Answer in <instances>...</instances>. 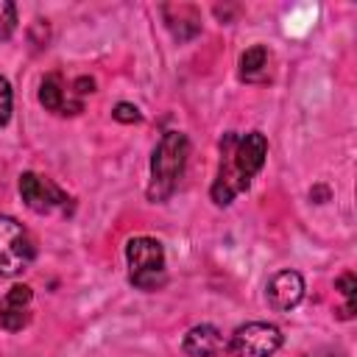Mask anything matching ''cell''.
Returning <instances> with one entry per match:
<instances>
[{
  "label": "cell",
  "instance_id": "obj_1",
  "mask_svg": "<svg viewBox=\"0 0 357 357\" xmlns=\"http://www.w3.org/2000/svg\"><path fill=\"white\" fill-rule=\"evenodd\" d=\"M268 156V139L259 131L248 134H223L220 139V162H218V176L212 181V201L218 206H229L234 195L251 187V178L262 170Z\"/></svg>",
  "mask_w": 357,
  "mask_h": 357
},
{
  "label": "cell",
  "instance_id": "obj_2",
  "mask_svg": "<svg viewBox=\"0 0 357 357\" xmlns=\"http://www.w3.org/2000/svg\"><path fill=\"white\" fill-rule=\"evenodd\" d=\"M187 156H190V142L187 134L181 131H165L159 145L153 148L151 156V181H148V198L162 204L167 201L187 167Z\"/></svg>",
  "mask_w": 357,
  "mask_h": 357
},
{
  "label": "cell",
  "instance_id": "obj_3",
  "mask_svg": "<svg viewBox=\"0 0 357 357\" xmlns=\"http://www.w3.org/2000/svg\"><path fill=\"white\" fill-rule=\"evenodd\" d=\"M128 279L139 290H156L165 284V248L153 237H131L126 243Z\"/></svg>",
  "mask_w": 357,
  "mask_h": 357
},
{
  "label": "cell",
  "instance_id": "obj_4",
  "mask_svg": "<svg viewBox=\"0 0 357 357\" xmlns=\"http://www.w3.org/2000/svg\"><path fill=\"white\" fill-rule=\"evenodd\" d=\"M33 257L36 248L28 229L14 218L0 215V276L22 273L33 262Z\"/></svg>",
  "mask_w": 357,
  "mask_h": 357
},
{
  "label": "cell",
  "instance_id": "obj_5",
  "mask_svg": "<svg viewBox=\"0 0 357 357\" xmlns=\"http://www.w3.org/2000/svg\"><path fill=\"white\" fill-rule=\"evenodd\" d=\"M282 346V329L268 321H248L234 329L229 349L237 357H273Z\"/></svg>",
  "mask_w": 357,
  "mask_h": 357
},
{
  "label": "cell",
  "instance_id": "obj_6",
  "mask_svg": "<svg viewBox=\"0 0 357 357\" xmlns=\"http://www.w3.org/2000/svg\"><path fill=\"white\" fill-rule=\"evenodd\" d=\"M20 195L25 201L28 209L45 215V212H53L59 206L67 204V195L45 176H36V173H22L20 176Z\"/></svg>",
  "mask_w": 357,
  "mask_h": 357
},
{
  "label": "cell",
  "instance_id": "obj_7",
  "mask_svg": "<svg viewBox=\"0 0 357 357\" xmlns=\"http://www.w3.org/2000/svg\"><path fill=\"white\" fill-rule=\"evenodd\" d=\"M265 298L268 304L276 310V312H287L293 310L301 298H304V279L298 271H279L268 279V287H265Z\"/></svg>",
  "mask_w": 357,
  "mask_h": 357
},
{
  "label": "cell",
  "instance_id": "obj_8",
  "mask_svg": "<svg viewBox=\"0 0 357 357\" xmlns=\"http://www.w3.org/2000/svg\"><path fill=\"white\" fill-rule=\"evenodd\" d=\"M31 298H33V293H31L28 284H14V287L0 298V326L8 329V332L22 329V326L31 321V312H28Z\"/></svg>",
  "mask_w": 357,
  "mask_h": 357
},
{
  "label": "cell",
  "instance_id": "obj_9",
  "mask_svg": "<svg viewBox=\"0 0 357 357\" xmlns=\"http://www.w3.org/2000/svg\"><path fill=\"white\" fill-rule=\"evenodd\" d=\"M223 349H226V340H223L220 329L212 324L192 326L181 340V351L187 357H218Z\"/></svg>",
  "mask_w": 357,
  "mask_h": 357
},
{
  "label": "cell",
  "instance_id": "obj_10",
  "mask_svg": "<svg viewBox=\"0 0 357 357\" xmlns=\"http://www.w3.org/2000/svg\"><path fill=\"white\" fill-rule=\"evenodd\" d=\"M39 103L47 109V112H56V114H75L81 109V103H70L67 100V92H64V81L61 75L50 73L42 78L39 84Z\"/></svg>",
  "mask_w": 357,
  "mask_h": 357
},
{
  "label": "cell",
  "instance_id": "obj_11",
  "mask_svg": "<svg viewBox=\"0 0 357 357\" xmlns=\"http://www.w3.org/2000/svg\"><path fill=\"white\" fill-rule=\"evenodd\" d=\"M268 61H271V53L265 45H254L248 47L243 56H240V78L243 81H265L268 78Z\"/></svg>",
  "mask_w": 357,
  "mask_h": 357
},
{
  "label": "cell",
  "instance_id": "obj_12",
  "mask_svg": "<svg viewBox=\"0 0 357 357\" xmlns=\"http://www.w3.org/2000/svg\"><path fill=\"white\" fill-rule=\"evenodd\" d=\"M335 290L343 296V307H340V318H351L354 315V290H357V279L351 271H346L337 282H335Z\"/></svg>",
  "mask_w": 357,
  "mask_h": 357
},
{
  "label": "cell",
  "instance_id": "obj_13",
  "mask_svg": "<svg viewBox=\"0 0 357 357\" xmlns=\"http://www.w3.org/2000/svg\"><path fill=\"white\" fill-rule=\"evenodd\" d=\"M17 28V6L11 0H0V39H8Z\"/></svg>",
  "mask_w": 357,
  "mask_h": 357
},
{
  "label": "cell",
  "instance_id": "obj_14",
  "mask_svg": "<svg viewBox=\"0 0 357 357\" xmlns=\"http://www.w3.org/2000/svg\"><path fill=\"white\" fill-rule=\"evenodd\" d=\"M11 103H14V95H11V84L0 75V128L11 120Z\"/></svg>",
  "mask_w": 357,
  "mask_h": 357
},
{
  "label": "cell",
  "instance_id": "obj_15",
  "mask_svg": "<svg viewBox=\"0 0 357 357\" xmlns=\"http://www.w3.org/2000/svg\"><path fill=\"white\" fill-rule=\"evenodd\" d=\"M112 117L117 120V123H139L142 120V114H139V109L134 106V103H117L114 109H112Z\"/></svg>",
  "mask_w": 357,
  "mask_h": 357
},
{
  "label": "cell",
  "instance_id": "obj_16",
  "mask_svg": "<svg viewBox=\"0 0 357 357\" xmlns=\"http://www.w3.org/2000/svg\"><path fill=\"white\" fill-rule=\"evenodd\" d=\"M75 86H78L75 92H81V95H84V92H92L95 81H92V78H78V81H75Z\"/></svg>",
  "mask_w": 357,
  "mask_h": 357
}]
</instances>
